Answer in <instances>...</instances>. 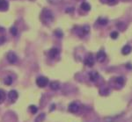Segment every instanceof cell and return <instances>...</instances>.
<instances>
[{"label":"cell","mask_w":132,"mask_h":122,"mask_svg":"<svg viewBox=\"0 0 132 122\" xmlns=\"http://www.w3.org/2000/svg\"><path fill=\"white\" fill-rule=\"evenodd\" d=\"M29 109H30L31 113H33V114H35L36 113L38 112V107L35 106V105H30V107H29Z\"/></svg>","instance_id":"19"},{"label":"cell","mask_w":132,"mask_h":122,"mask_svg":"<svg viewBox=\"0 0 132 122\" xmlns=\"http://www.w3.org/2000/svg\"><path fill=\"white\" fill-rule=\"evenodd\" d=\"M8 2L6 0H0V11H6L8 9Z\"/></svg>","instance_id":"8"},{"label":"cell","mask_w":132,"mask_h":122,"mask_svg":"<svg viewBox=\"0 0 132 122\" xmlns=\"http://www.w3.org/2000/svg\"><path fill=\"white\" fill-rule=\"evenodd\" d=\"M36 84L39 87L41 88H44L48 85L49 84V79L45 76H39L37 79H36Z\"/></svg>","instance_id":"1"},{"label":"cell","mask_w":132,"mask_h":122,"mask_svg":"<svg viewBox=\"0 0 132 122\" xmlns=\"http://www.w3.org/2000/svg\"><path fill=\"white\" fill-rule=\"evenodd\" d=\"M131 47L130 46V45H126V46H124L123 48V49H122V54L124 55H129V54L131 52Z\"/></svg>","instance_id":"10"},{"label":"cell","mask_w":132,"mask_h":122,"mask_svg":"<svg viewBox=\"0 0 132 122\" xmlns=\"http://www.w3.org/2000/svg\"><path fill=\"white\" fill-rule=\"evenodd\" d=\"M45 113H41V114L38 115V117L35 119V122H42L43 120L45 119Z\"/></svg>","instance_id":"15"},{"label":"cell","mask_w":132,"mask_h":122,"mask_svg":"<svg viewBox=\"0 0 132 122\" xmlns=\"http://www.w3.org/2000/svg\"><path fill=\"white\" fill-rule=\"evenodd\" d=\"M108 19H100L98 20V23L100 24V25H103V26H105V25H107L108 24Z\"/></svg>","instance_id":"20"},{"label":"cell","mask_w":132,"mask_h":122,"mask_svg":"<svg viewBox=\"0 0 132 122\" xmlns=\"http://www.w3.org/2000/svg\"><path fill=\"white\" fill-rule=\"evenodd\" d=\"M7 60H8V61H9L10 63H11V64H14V63L17 61L18 57H17V55H16V54L14 53V52L11 51V52H9V53L7 54Z\"/></svg>","instance_id":"2"},{"label":"cell","mask_w":132,"mask_h":122,"mask_svg":"<svg viewBox=\"0 0 132 122\" xmlns=\"http://www.w3.org/2000/svg\"><path fill=\"white\" fill-rule=\"evenodd\" d=\"M81 9L84 10V11H85V12H88V11H90V9H91V5L88 4V3L84 2L81 4Z\"/></svg>","instance_id":"13"},{"label":"cell","mask_w":132,"mask_h":122,"mask_svg":"<svg viewBox=\"0 0 132 122\" xmlns=\"http://www.w3.org/2000/svg\"><path fill=\"white\" fill-rule=\"evenodd\" d=\"M80 34H81V36H84V35H85L87 33V32H89V27H82V28H80Z\"/></svg>","instance_id":"14"},{"label":"cell","mask_w":132,"mask_h":122,"mask_svg":"<svg viewBox=\"0 0 132 122\" xmlns=\"http://www.w3.org/2000/svg\"><path fill=\"white\" fill-rule=\"evenodd\" d=\"M58 53H59L58 48H51V49L49 50V57H50V58H55L56 56H57V55H58Z\"/></svg>","instance_id":"7"},{"label":"cell","mask_w":132,"mask_h":122,"mask_svg":"<svg viewBox=\"0 0 132 122\" xmlns=\"http://www.w3.org/2000/svg\"><path fill=\"white\" fill-rule=\"evenodd\" d=\"M106 57H107V55H106V53L104 51H102V50H100V51H99L98 53H97L96 55V59L98 61H100V62H102V61H104L106 60Z\"/></svg>","instance_id":"4"},{"label":"cell","mask_w":132,"mask_h":122,"mask_svg":"<svg viewBox=\"0 0 132 122\" xmlns=\"http://www.w3.org/2000/svg\"><path fill=\"white\" fill-rule=\"evenodd\" d=\"M44 17H45L46 19H48V20H52L53 19V15H52V12H50V11H49V10H45L44 11Z\"/></svg>","instance_id":"11"},{"label":"cell","mask_w":132,"mask_h":122,"mask_svg":"<svg viewBox=\"0 0 132 122\" xmlns=\"http://www.w3.org/2000/svg\"><path fill=\"white\" fill-rule=\"evenodd\" d=\"M108 2H110V3H113V2H115V0H108Z\"/></svg>","instance_id":"27"},{"label":"cell","mask_w":132,"mask_h":122,"mask_svg":"<svg viewBox=\"0 0 132 122\" xmlns=\"http://www.w3.org/2000/svg\"><path fill=\"white\" fill-rule=\"evenodd\" d=\"M5 99V93L4 91L0 90V104H2Z\"/></svg>","instance_id":"16"},{"label":"cell","mask_w":132,"mask_h":122,"mask_svg":"<svg viewBox=\"0 0 132 122\" xmlns=\"http://www.w3.org/2000/svg\"><path fill=\"white\" fill-rule=\"evenodd\" d=\"M4 41H5V37H4V36H1V37H0V45L4 43Z\"/></svg>","instance_id":"24"},{"label":"cell","mask_w":132,"mask_h":122,"mask_svg":"<svg viewBox=\"0 0 132 122\" xmlns=\"http://www.w3.org/2000/svg\"><path fill=\"white\" fill-rule=\"evenodd\" d=\"M49 2H52V3H57V2H59L60 0H49Z\"/></svg>","instance_id":"25"},{"label":"cell","mask_w":132,"mask_h":122,"mask_svg":"<svg viewBox=\"0 0 132 122\" xmlns=\"http://www.w3.org/2000/svg\"><path fill=\"white\" fill-rule=\"evenodd\" d=\"M126 67H127V68H130V69H131L132 66H131V65H130V64H127V65H126Z\"/></svg>","instance_id":"26"},{"label":"cell","mask_w":132,"mask_h":122,"mask_svg":"<svg viewBox=\"0 0 132 122\" xmlns=\"http://www.w3.org/2000/svg\"><path fill=\"white\" fill-rule=\"evenodd\" d=\"M54 33H55L56 36L58 37V38H62L63 35H64V33H63V32L60 30V29H57V30H56L55 32H54Z\"/></svg>","instance_id":"18"},{"label":"cell","mask_w":132,"mask_h":122,"mask_svg":"<svg viewBox=\"0 0 132 122\" xmlns=\"http://www.w3.org/2000/svg\"><path fill=\"white\" fill-rule=\"evenodd\" d=\"M50 88L52 89V90L57 91L60 88V84H59V83L57 82V81H55V82H51L50 83Z\"/></svg>","instance_id":"12"},{"label":"cell","mask_w":132,"mask_h":122,"mask_svg":"<svg viewBox=\"0 0 132 122\" xmlns=\"http://www.w3.org/2000/svg\"><path fill=\"white\" fill-rule=\"evenodd\" d=\"M18 97H19V94H18V92L14 90L10 91L9 93H8V97H9V99L11 102L16 101V99L18 98Z\"/></svg>","instance_id":"3"},{"label":"cell","mask_w":132,"mask_h":122,"mask_svg":"<svg viewBox=\"0 0 132 122\" xmlns=\"http://www.w3.org/2000/svg\"><path fill=\"white\" fill-rule=\"evenodd\" d=\"M68 110H69V112H70V113H75L79 110V106H78V105L76 103H70L68 107Z\"/></svg>","instance_id":"6"},{"label":"cell","mask_w":132,"mask_h":122,"mask_svg":"<svg viewBox=\"0 0 132 122\" xmlns=\"http://www.w3.org/2000/svg\"><path fill=\"white\" fill-rule=\"evenodd\" d=\"M89 77H90V80L92 81V82H96L99 79V74L96 72V71H92V72L90 73L89 75Z\"/></svg>","instance_id":"9"},{"label":"cell","mask_w":132,"mask_h":122,"mask_svg":"<svg viewBox=\"0 0 132 122\" xmlns=\"http://www.w3.org/2000/svg\"><path fill=\"white\" fill-rule=\"evenodd\" d=\"M123 82H124V80H123V76H119V77H117V78H116V83H117V84H123Z\"/></svg>","instance_id":"23"},{"label":"cell","mask_w":132,"mask_h":122,"mask_svg":"<svg viewBox=\"0 0 132 122\" xmlns=\"http://www.w3.org/2000/svg\"><path fill=\"white\" fill-rule=\"evenodd\" d=\"M85 64L88 67H92L94 65V58L92 55H88L85 60Z\"/></svg>","instance_id":"5"},{"label":"cell","mask_w":132,"mask_h":122,"mask_svg":"<svg viewBox=\"0 0 132 122\" xmlns=\"http://www.w3.org/2000/svg\"><path fill=\"white\" fill-rule=\"evenodd\" d=\"M118 35H119L118 32L115 31V32H111V34H110V37H111V38L113 39V40H115V39L118 38Z\"/></svg>","instance_id":"21"},{"label":"cell","mask_w":132,"mask_h":122,"mask_svg":"<svg viewBox=\"0 0 132 122\" xmlns=\"http://www.w3.org/2000/svg\"><path fill=\"white\" fill-rule=\"evenodd\" d=\"M12 84V78H11V76H7L5 79H4V84L6 85H11Z\"/></svg>","instance_id":"17"},{"label":"cell","mask_w":132,"mask_h":122,"mask_svg":"<svg viewBox=\"0 0 132 122\" xmlns=\"http://www.w3.org/2000/svg\"><path fill=\"white\" fill-rule=\"evenodd\" d=\"M10 31H11V33L12 35H14V36H16V35H17V33H18V29L16 28L15 27H11V30H10Z\"/></svg>","instance_id":"22"}]
</instances>
